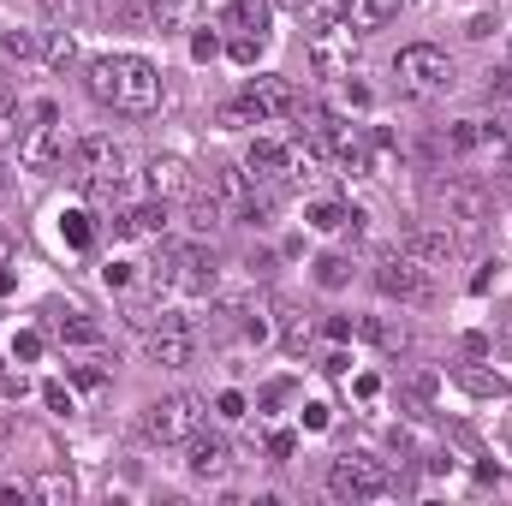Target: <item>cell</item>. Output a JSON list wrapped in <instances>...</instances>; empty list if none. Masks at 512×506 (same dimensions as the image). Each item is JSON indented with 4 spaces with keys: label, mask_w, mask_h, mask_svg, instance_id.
Listing matches in <instances>:
<instances>
[{
    "label": "cell",
    "mask_w": 512,
    "mask_h": 506,
    "mask_svg": "<svg viewBox=\"0 0 512 506\" xmlns=\"http://www.w3.org/2000/svg\"><path fill=\"white\" fill-rule=\"evenodd\" d=\"M84 90H90L102 108L131 114V120H143V114L161 108V72H155L143 54H96V60L84 66Z\"/></svg>",
    "instance_id": "obj_1"
},
{
    "label": "cell",
    "mask_w": 512,
    "mask_h": 506,
    "mask_svg": "<svg viewBox=\"0 0 512 506\" xmlns=\"http://www.w3.org/2000/svg\"><path fill=\"white\" fill-rule=\"evenodd\" d=\"M72 173H78L84 197L114 203V197L126 191V149H120L114 137H78V143H72Z\"/></svg>",
    "instance_id": "obj_2"
},
{
    "label": "cell",
    "mask_w": 512,
    "mask_h": 506,
    "mask_svg": "<svg viewBox=\"0 0 512 506\" xmlns=\"http://www.w3.org/2000/svg\"><path fill=\"white\" fill-rule=\"evenodd\" d=\"M30 120H36V126H24V137H18V167H30V173H54V167H66V155H72V131L60 126V108H54V102H36Z\"/></svg>",
    "instance_id": "obj_3"
},
{
    "label": "cell",
    "mask_w": 512,
    "mask_h": 506,
    "mask_svg": "<svg viewBox=\"0 0 512 506\" xmlns=\"http://www.w3.org/2000/svg\"><path fill=\"white\" fill-rule=\"evenodd\" d=\"M191 429H203V399H197V393H167V399L143 405V417H137V435H143L149 447H173V441H185Z\"/></svg>",
    "instance_id": "obj_4"
},
{
    "label": "cell",
    "mask_w": 512,
    "mask_h": 506,
    "mask_svg": "<svg viewBox=\"0 0 512 506\" xmlns=\"http://www.w3.org/2000/svg\"><path fill=\"white\" fill-rule=\"evenodd\" d=\"M286 114H298V90L286 78L262 72V78L245 84V96L227 108V126H268V120H286Z\"/></svg>",
    "instance_id": "obj_5"
},
{
    "label": "cell",
    "mask_w": 512,
    "mask_h": 506,
    "mask_svg": "<svg viewBox=\"0 0 512 506\" xmlns=\"http://www.w3.org/2000/svg\"><path fill=\"white\" fill-rule=\"evenodd\" d=\"M387 489H393V471L370 453H346L328 471V495H340V501H382Z\"/></svg>",
    "instance_id": "obj_6"
},
{
    "label": "cell",
    "mask_w": 512,
    "mask_h": 506,
    "mask_svg": "<svg viewBox=\"0 0 512 506\" xmlns=\"http://www.w3.org/2000/svg\"><path fill=\"white\" fill-rule=\"evenodd\" d=\"M393 72H399V84H405L411 96H447V90H453V60H447L441 48H429V42L399 48Z\"/></svg>",
    "instance_id": "obj_7"
},
{
    "label": "cell",
    "mask_w": 512,
    "mask_h": 506,
    "mask_svg": "<svg viewBox=\"0 0 512 506\" xmlns=\"http://www.w3.org/2000/svg\"><path fill=\"white\" fill-rule=\"evenodd\" d=\"M143 352H149V364H161V370H185V364L197 358V328H191V316H179V310L155 316Z\"/></svg>",
    "instance_id": "obj_8"
},
{
    "label": "cell",
    "mask_w": 512,
    "mask_h": 506,
    "mask_svg": "<svg viewBox=\"0 0 512 506\" xmlns=\"http://www.w3.org/2000/svg\"><path fill=\"white\" fill-rule=\"evenodd\" d=\"M352 54H358V30L340 18V24H328L322 18V30L310 36V72L316 78H346L352 72Z\"/></svg>",
    "instance_id": "obj_9"
},
{
    "label": "cell",
    "mask_w": 512,
    "mask_h": 506,
    "mask_svg": "<svg viewBox=\"0 0 512 506\" xmlns=\"http://www.w3.org/2000/svg\"><path fill=\"white\" fill-rule=\"evenodd\" d=\"M441 215L471 239V233H483L489 227V215H495V197L483 191V185H471V179H453V185H441Z\"/></svg>",
    "instance_id": "obj_10"
},
{
    "label": "cell",
    "mask_w": 512,
    "mask_h": 506,
    "mask_svg": "<svg viewBox=\"0 0 512 506\" xmlns=\"http://www.w3.org/2000/svg\"><path fill=\"white\" fill-rule=\"evenodd\" d=\"M376 286H382L387 298H399V304H423L435 286H429V268L417 262V256H382V268H376Z\"/></svg>",
    "instance_id": "obj_11"
},
{
    "label": "cell",
    "mask_w": 512,
    "mask_h": 506,
    "mask_svg": "<svg viewBox=\"0 0 512 506\" xmlns=\"http://www.w3.org/2000/svg\"><path fill=\"white\" fill-rule=\"evenodd\" d=\"M227 465H233V447H227V435H203V429H191V435H185V471H191L197 483H215V477H227Z\"/></svg>",
    "instance_id": "obj_12"
},
{
    "label": "cell",
    "mask_w": 512,
    "mask_h": 506,
    "mask_svg": "<svg viewBox=\"0 0 512 506\" xmlns=\"http://www.w3.org/2000/svg\"><path fill=\"white\" fill-rule=\"evenodd\" d=\"M143 191H149L155 203H173V197H191V167H185L179 155H155V161L143 167Z\"/></svg>",
    "instance_id": "obj_13"
},
{
    "label": "cell",
    "mask_w": 512,
    "mask_h": 506,
    "mask_svg": "<svg viewBox=\"0 0 512 506\" xmlns=\"http://www.w3.org/2000/svg\"><path fill=\"white\" fill-rule=\"evenodd\" d=\"M245 173L262 179V185H286V143L280 137H256L245 149Z\"/></svg>",
    "instance_id": "obj_14"
},
{
    "label": "cell",
    "mask_w": 512,
    "mask_h": 506,
    "mask_svg": "<svg viewBox=\"0 0 512 506\" xmlns=\"http://www.w3.org/2000/svg\"><path fill=\"white\" fill-rule=\"evenodd\" d=\"M399 251L417 256L423 268H447V262L459 256V239H453L447 227H441V233H405V239H399Z\"/></svg>",
    "instance_id": "obj_15"
},
{
    "label": "cell",
    "mask_w": 512,
    "mask_h": 506,
    "mask_svg": "<svg viewBox=\"0 0 512 506\" xmlns=\"http://www.w3.org/2000/svg\"><path fill=\"white\" fill-rule=\"evenodd\" d=\"M114 233H120V239H161V233H167V203L149 197V203L126 209V215L114 221Z\"/></svg>",
    "instance_id": "obj_16"
},
{
    "label": "cell",
    "mask_w": 512,
    "mask_h": 506,
    "mask_svg": "<svg viewBox=\"0 0 512 506\" xmlns=\"http://www.w3.org/2000/svg\"><path fill=\"white\" fill-rule=\"evenodd\" d=\"M322 179V143H286V185H316Z\"/></svg>",
    "instance_id": "obj_17"
},
{
    "label": "cell",
    "mask_w": 512,
    "mask_h": 506,
    "mask_svg": "<svg viewBox=\"0 0 512 506\" xmlns=\"http://www.w3.org/2000/svg\"><path fill=\"white\" fill-rule=\"evenodd\" d=\"M399 12V0H346V24L364 36V30H387Z\"/></svg>",
    "instance_id": "obj_18"
},
{
    "label": "cell",
    "mask_w": 512,
    "mask_h": 506,
    "mask_svg": "<svg viewBox=\"0 0 512 506\" xmlns=\"http://www.w3.org/2000/svg\"><path fill=\"white\" fill-rule=\"evenodd\" d=\"M36 60H42L48 72H66V66L78 60V42H72V30H42V36H36Z\"/></svg>",
    "instance_id": "obj_19"
},
{
    "label": "cell",
    "mask_w": 512,
    "mask_h": 506,
    "mask_svg": "<svg viewBox=\"0 0 512 506\" xmlns=\"http://www.w3.org/2000/svg\"><path fill=\"white\" fill-rule=\"evenodd\" d=\"M197 12H203V0H149L155 30H191V24H197Z\"/></svg>",
    "instance_id": "obj_20"
},
{
    "label": "cell",
    "mask_w": 512,
    "mask_h": 506,
    "mask_svg": "<svg viewBox=\"0 0 512 506\" xmlns=\"http://www.w3.org/2000/svg\"><path fill=\"white\" fill-rule=\"evenodd\" d=\"M268 18H274V0H233V6H227V24H233V30H251V36L268 30Z\"/></svg>",
    "instance_id": "obj_21"
},
{
    "label": "cell",
    "mask_w": 512,
    "mask_h": 506,
    "mask_svg": "<svg viewBox=\"0 0 512 506\" xmlns=\"http://www.w3.org/2000/svg\"><path fill=\"white\" fill-rule=\"evenodd\" d=\"M60 233H66V245H72V251H90V245H96V227H90V215H84V209H66V215H60Z\"/></svg>",
    "instance_id": "obj_22"
},
{
    "label": "cell",
    "mask_w": 512,
    "mask_h": 506,
    "mask_svg": "<svg viewBox=\"0 0 512 506\" xmlns=\"http://www.w3.org/2000/svg\"><path fill=\"white\" fill-rule=\"evenodd\" d=\"M453 381H459L465 393H477V399H507V381L489 376V370H459Z\"/></svg>",
    "instance_id": "obj_23"
},
{
    "label": "cell",
    "mask_w": 512,
    "mask_h": 506,
    "mask_svg": "<svg viewBox=\"0 0 512 506\" xmlns=\"http://www.w3.org/2000/svg\"><path fill=\"white\" fill-rule=\"evenodd\" d=\"M72 495H78V489H72V477H66V471H42V477H36V501L72 506Z\"/></svg>",
    "instance_id": "obj_24"
},
{
    "label": "cell",
    "mask_w": 512,
    "mask_h": 506,
    "mask_svg": "<svg viewBox=\"0 0 512 506\" xmlns=\"http://www.w3.org/2000/svg\"><path fill=\"white\" fill-rule=\"evenodd\" d=\"M18 120H24V108H18V96H12V90L0 84V149L24 137V126H18Z\"/></svg>",
    "instance_id": "obj_25"
},
{
    "label": "cell",
    "mask_w": 512,
    "mask_h": 506,
    "mask_svg": "<svg viewBox=\"0 0 512 506\" xmlns=\"http://www.w3.org/2000/svg\"><path fill=\"white\" fill-rule=\"evenodd\" d=\"M191 227H197V233H215V227H227V209H221V197H215V191L191 203Z\"/></svg>",
    "instance_id": "obj_26"
},
{
    "label": "cell",
    "mask_w": 512,
    "mask_h": 506,
    "mask_svg": "<svg viewBox=\"0 0 512 506\" xmlns=\"http://www.w3.org/2000/svg\"><path fill=\"white\" fill-rule=\"evenodd\" d=\"M346 215H352L346 203H310V209H304V221H310L316 233H340V227H346Z\"/></svg>",
    "instance_id": "obj_27"
},
{
    "label": "cell",
    "mask_w": 512,
    "mask_h": 506,
    "mask_svg": "<svg viewBox=\"0 0 512 506\" xmlns=\"http://www.w3.org/2000/svg\"><path fill=\"white\" fill-rule=\"evenodd\" d=\"M60 340H66V346H102V328L72 310V316H60Z\"/></svg>",
    "instance_id": "obj_28"
},
{
    "label": "cell",
    "mask_w": 512,
    "mask_h": 506,
    "mask_svg": "<svg viewBox=\"0 0 512 506\" xmlns=\"http://www.w3.org/2000/svg\"><path fill=\"white\" fill-rule=\"evenodd\" d=\"M346 280H352V262H346V256H316V286H328V292H340V286H346Z\"/></svg>",
    "instance_id": "obj_29"
},
{
    "label": "cell",
    "mask_w": 512,
    "mask_h": 506,
    "mask_svg": "<svg viewBox=\"0 0 512 506\" xmlns=\"http://www.w3.org/2000/svg\"><path fill=\"white\" fill-rule=\"evenodd\" d=\"M227 60H233V66H256V60H262V36L239 30V36L227 42Z\"/></svg>",
    "instance_id": "obj_30"
},
{
    "label": "cell",
    "mask_w": 512,
    "mask_h": 506,
    "mask_svg": "<svg viewBox=\"0 0 512 506\" xmlns=\"http://www.w3.org/2000/svg\"><path fill=\"white\" fill-rule=\"evenodd\" d=\"M364 334H370L382 352H405V346H411V334H405V328H393V322H364Z\"/></svg>",
    "instance_id": "obj_31"
},
{
    "label": "cell",
    "mask_w": 512,
    "mask_h": 506,
    "mask_svg": "<svg viewBox=\"0 0 512 506\" xmlns=\"http://www.w3.org/2000/svg\"><path fill=\"white\" fill-rule=\"evenodd\" d=\"M310 334H316V328H310V316H286V328H280V346L298 358V352L310 346Z\"/></svg>",
    "instance_id": "obj_32"
},
{
    "label": "cell",
    "mask_w": 512,
    "mask_h": 506,
    "mask_svg": "<svg viewBox=\"0 0 512 506\" xmlns=\"http://www.w3.org/2000/svg\"><path fill=\"white\" fill-rule=\"evenodd\" d=\"M435 387H441L435 370H411V376H405V399H411V405H429V399H435Z\"/></svg>",
    "instance_id": "obj_33"
},
{
    "label": "cell",
    "mask_w": 512,
    "mask_h": 506,
    "mask_svg": "<svg viewBox=\"0 0 512 506\" xmlns=\"http://www.w3.org/2000/svg\"><path fill=\"white\" fill-rule=\"evenodd\" d=\"M102 280H108L114 292H126V286H137V262H126V256H120V262H108V268H102Z\"/></svg>",
    "instance_id": "obj_34"
},
{
    "label": "cell",
    "mask_w": 512,
    "mask_h": 506,
    "mask_svg": "<svg viewBox=\"0 0 512 506\" xmlns=\"http://www.w3.org/2000/svg\"><path fill=\"white\" fill-rule=\"evenodd\" d=\"M215 54H221V36H215V30H197V36H191V60H197V66H209Z\"/></svg>",
    "instance_id": "obj_35"
},
{
    "label": "cell",
    "mask_w": 512,
    "mask_h": 506,
    "mask_svg": "<svg viewBox=\"0 0 512 506\" xmlns=\"http://www.w3.org/2000/svg\"><path fill=\"white\" fill-rule=\"evenodd\" d=\"M42 399H48V411H54V417H66V411H72V387H66V381H42Z\"/></svg>",
    "instance_id": "obj_36"
},
{
    "label": "cell",
    "mask_w": 512,
    "mask_h": 506,
    "mask_svg": "<svg viewBox=\"0 0 512 506\" xmlns=\"http://www.w3.org/2000/svg\"><path fill=\"white\" fill-rule=\"evenodd\" d=\"M0 60H36V36H0Z\"/></svg>",
    "instance_id": "obj_37"
},
{
    "label": "cell",
    "mask_w": 512,
    "mask_h": 506,
    "mask_svg": "<svg viewBox=\"0 0 512 506\" xmlns=\"http://www.w3.org/2000/svg\"><path fill=\"white\" fill-rule=\"evenodd\" d=\"M274 6H286L292 18H310V24H322V18H328V6H322V0H274Z\"/></svg>",
    "instance_id": "obj_38"
},
{
    "label": "cell",
    "mask_w": 512,
    "mask_h": 506,
    "mask_svg": "<svg viewBox=\"0 0 512 506\" xmlns=\"http://www.w3.org/2000/svg\"><path fill=\"white\" fill-rule=\"evenodd\" d=\"M12 358H18V364H36V358H42V334H18V340H12Z\"/></svg>",
    "instance_id": "obj_39"
},
{
    "label": "cell",
    "mask_w": 512,
    "mask_h": 506,
    "mask_svg": "<svg viewBox=\"0 0 512 506\" xmlns=\"http://www.w3.org/2000/svg\"><path fill=\"white\" fill-rule=\"evenodd\" d=\"M215 411H221L227 423H239V417H245V393H233V387H227V393L215 399Z\"/></svg>",
    "instance_id": "obj_40"
},
{
    "label": "cell",
    "mask_w": 512,
    "mask_h": 506,
    "mask_svg": "<svg viewBox=\"0 0 512 506\" xmlns=\"http://www.w3.org/2000/svg\"><path fill=\"white\" fill-rule=\"evenodd\" d=\"M72 381H78V387H90V393H96V387H102V381H108V370H102V364H72Z\"/></svg>",
    "instance_id": "obj_41"
},
{
    "label": "cell",
    "mask_w": 512,
    "mask_h": 506,
    "mask_svg": "<svg viewBox=\"0 0 512 506\" xmlns=\"http://www.w3.org/2000/svg\"><path fill=\"white\" fill-rule=\"evenodd\" d=\"M18 501H36V483H0V506H18Z\"/></svg>",
    "instance_id": "obj_42"
},
{
    "label": "cell",
    "mask_w": 512,
    "mask_h": 506,
    "mask_svg": "<svg viewBox=\"0 0 512 506\" xmlns=\"http://www.w3.org/2000/svg\"><path fill=\"white\" fill-rule=\"evenodd\" d=\"M292 447H298V441H292L286 429H274V435H268V459H292Z\"/></svg>",
    "instance_id": "obj_43"
},
{
    "label": "cell",
    "mask_w": 512,
    "mask_h": 506,
    "mask_svg": "<svg viewBox=\"0 0 512 506\" xmlns=\"http://www.w3.org/2000/svg\"><path fill=\"white\" fill-rule=\"evenodd\" d=\"M304 429H328V405H322V399L304 405Z\"/></svg>",
    "instance_id": "obj_44"
},
{
    "label": "cell",
    "mask_w": 512,
    "mask_h": 506,
    "mask_svg": "<svg viewBox=\"0 0 512 506\" xmlns=\"http://www.w3.org/2000/svg\"><path fill=\"white\" fill-rule=\"evenodd\" d=\"M495 268H501V262H483V268L471 274V292H489V286H495Z\"/></svg>",
    "instance_id": "obj_45"
},
{
    "label": "cell",
    "mask_w": 512,
    "mask_h": 506,
    "mask_svg": "<svg viewBox=\"0 0 512 506\" xmlns=\"http://www.w3.org/2000/svg\"><path fill=\"white\" fill-rule=\"evenodd\" d=\"M0 393H6V399H24V393H30V381H24V376H0Z\"/></svg>",
    "instance_id": "obj_46"
},
{
    "label": "cell",
    "mask_w": 512,
    "mask_h": 506,
    "mask_svg": "<svg viewBox=\"0 0 512 506\" xmlns=\"http://www.w3.org/2000/svg\"><path fill=\"white\" fill-rule=\"evenodd\" d=\"M6 262H12V239H6V233H0V268H6Z\"/></svg>",
    "instance_id": "obj_47"
},
{
    "label": "cell",
    "mask_w": 512,
    "mask_h": 506,
    "mask_svg": "<svg viewBox=\"0 0 512 506\" xmlns=\"http://www.w3.org/2000/svg\"><path fill=\"white\" fill-rule=\"evenodd\" d=\"M6 292H12V274H6V268H0V298H6Z\"/></svg>",
    "instance_id": "obj_48"
},
{
    "label": "cell",
    "mask_w": 512,
    "mask_h": 506,
    "mask_svg": "<svg viewBox=\"0 0 512 506\" xmlns=\"http://www.w3.org/2000/svg\"><path fill=\"white\" fill-rule=\"evenodd\" d=\"M0 191H6V173H0Z\"/></svg>",
    "instance_id": "obj_49"
},
{
    "label": "cell",
    "mask_w": 512,
    "mask_h": 506,
    "mask_svg": "<svg viewBox=\"0 0 512 506\" xmlns=\"http://www.w3.org/2000/svg\"><path fill=\"white\" fill-rule=\"evenodd\" d=\"M96 6H114V0H96Z\"/></svg>",
    "instance_id": "obj_50"
}]
</instances>
